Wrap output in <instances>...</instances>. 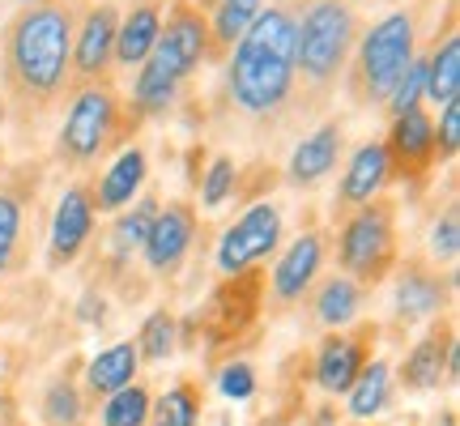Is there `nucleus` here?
Returning <instances> with one entry per match:
<instances>
[{"label":"nucleus","instance_id":"27","mask_svg":"<svg viewBox=\"0 0 460 426\" xmlns=\"http://www.w3.org/2000/svg\"><path fill=\"white\" fill-rule=\"evenodd\" d=\"M154 217H158V205H154V200H141L132 213H124L119 226H115V247H119V252L141 247L146 244V235H149V226H154Z\"/></svg>","mask_w":460,"mask_h":426},{"label":"nucleus","instance_id":"9","mask_svg":"<svg viewBox=\"0 0 460 426\" xmlns=\"http://www.w3.org/2000/svg\"><path fill=\"white\" fill-rule=\"evenodd\" d=\"M141 247H146L149 269H158V273L175 269V264L183 261V252L192 247V213L183 209V205L158 209V217H154V226H149Z\"/></svg>","mask_w":460,"mask_h":426},{"label":"nucleus","instance_id":"12","mask_svg":"<svg viewBox=\"0 0 460 426\" xmlns=\"http://www.w3.org/2000/svg\"><path fill=\"white\" fill-rule=\"evenodd\" d=\"M115 26H119V17H115V9H107V4L85 17L82 34H77V48H73L77 73H85V77L102 73V65L111 60V51H115Z\"/></svg>","mask_w":460,"mask_h":426},{"label":"nucleus","instance_id":"38","mask_svg":"<svg viewBox=\"0 0 460 426\" xmlns=\"http://www.w3.org/2000/svg\"><path fill=\"white\" fill-rule=\"evenodd\" d=\"M0 120H4V107H0Z\"/></svg>","mask_w":460,"mask_h":426},{"label":"nucleus","instance_id":"6","mask_svg":"<svg viewBox=\"0 0 460 426\" xmlns=\"http://www.w3.org/2000/svg\"><path fill=\"white\" fill-rule=\"evenodd\" d=\"M115 129V102L107 90L99 85H90L82 90L73 107L65 115V129H60V154H65L68 163H90L102 146H107V137Z\"/></svg>","mask_w":460,"mask_h":426},{"label":"nucleus","instance_id":"35","mask_svg":"<svg viewBox=\"0 0 460 426\" xmlns=\"http://www.w3.org/2000/svg\"><path fill=\"white\" fill-rule=\"evenodd\" d=\"M430 252H435V256H444V261H456V252H460L456 213H447L444 222H435V230H430Z\"/></svg>","mask_w":460,"mask_h":426},{"label":"nucleus","instance_id":"28","mask_svg":"<svg viewBox=\"0 0 460 426\" xmlns=\"http://www.w3.org/2000/svg\"><path fill=\"white\" fill-rule=\"evenodd\" d=\"M171 350H175V320L166 312H154L146 320V328H141V350H137V354H146V359L158 362V359H166Z\"/></svg>","mask_w":460,"mask_h":426},{"label":"nucleus","instance_id":"36","mask_svg":"<svg viewBox=\"0 0 460 426\" xmlns=\"http://www.w3.org/2000/svg\"><path fill=\"white\" fill-rule=\"evenodd\" d=\"M435 141L444 146V154H456L460 149V107L456 102H444V120L435 129Z\"/></svg>","mask_w":460,"mask_h":426},{"label":"nucleus","instance_id":"17","mask_svg":"<svg viewBox=\"0 0 460 426\" xmlns=\"http://www.w3.org/2000/svg\"><path fill=\"white\" fill-rule=\"evenodd\" d=\"M141 180H146V154L141 149H124L99 183V209H124L137 197Z\"/></svg>","mask_w":460,"mask_h":426},{"label":"nucleus","instance_id":"8","mask_svg":"<svg viewBox=\"0 0 460 426\" xmlns=\"http://www.w3.org/2000/svg\"><path fill=\"white\" fill-rule=\"evenodd\" d=\"M393 252V230H388V213L384 209H362L341 235V264L349 273H376Z\"/></svg>","mask_w":460,"mask_h":426},{"label":"nucleus","instance_id":"5","mask_svg":"<svg viewBox=\"0 0 460 426\" xmlns=\"http://www.w3.org/2000/svg\"><path fill=\"white\" fill-rule=\"evenodd\" d=\"M413 65V22L410 13L384 17L371 34L362 39V82L371 99H393L396 82L405 77V68Z\"/></svg>","mask_w":460,"mask_h":426},{"label":"nucleus","instance_id":"1","mask_svg":"<svg viewBox=\"0 0 460 426\" xmlns=\"http://www.w3.org/2000/svg\"><path fill=\"white\" fill-rule=\"evenodd\" d=\"M295 17L269 9L243 31L230 56V99L252 115L278 111L295 85Z\"/></svg>","mask_w":460,"mask_h":426},{"label":"nucleus","instance_id":"4","mask_svg":"<svg viewBox=\"0 0 460 426\" xmlns=\"http://www.w3.org/2000/svg\"><path fill=\"white\" fill-rule=\"evenodd\" d=\"M354 43V13L341 0H315L295 26V68H303L312 82H329L345 65Z\"/></svg>","mask_w":460,"mask_h":426},{"label":"nucleus","instance_id":"22","mask_svg":"<svg viewBox=\"0 0 460 426\" xmlns=\"http://www.w3.org/2000/svg\"><path fill=\"white\" fill-rule=\"evenodd\" d=\"M447 350L452 345L444 337H427L422 345H413V354L405 359V384L410 388H435L447 371Z\"/></svg>","mask_w":460,"mask_h":426},{"label":"nucleus","instance_id":"13","mask_svg":"<svg viewBox=\"0 0 460 426\" xmlns=\"http://www.w3.org/2000/svg\"><path fill=\"white\" fill-rule=\"evenodd\" d=\"M320 273V239L315 235H303V239H295L290 244V252L281 256V264L273 269V290H278V298H298L307 286H312V278Z\"/></svg>","mask_w":460,"mask_h":426},{"label":"nucleus","instance_id":"34","mask_svg":"<svg viewBox=\"0 0 460 426\" xmlns=\"http://www.w3.org/2000/svg\"><path fill=\"white\" fill-rule=\"evenodd\" d=\"M217 388H222L226 401H247V396L256 393V376H252L247 362H230L226 371L217 376Z\"/></svg>","mask_w":460,"mask_h":426},{"label":"nucleus","instance_id":"32","mask_svg":"<svg viewBox=\"0 0 460 426\" xmlns=\"http://www.w3.org/2000/svg\"><path fill=\"white\" fill-rule=\"evenodd\" d=\"M17 235H22V205L13 197H0V273L13 261Z\"/></svg>","mask_w":460,"mask_h":426},{"label":"nucleus","instance_id":"3","mask_svg":"<svg viewBox=\"0 0 460 426\" xmlns=\"http://www.w3.org/2000/svg\"><path fill=\"white\" fill-rule=\"evenodd\" d=\"M205 56V22L197 13H180L166 31H158V43L141 60V77H137V107L158 111L171 102L180 82L200 65Z\"/></svg>","mask_w":460,"mask_h":426},{"label":"nucleus","instance_id":"10","mask_svg":"<svg viewBox=\"0 0 460 426\" xmlns=\"http://www.w3.org/2000/svg\"><path fill=\"white\" fill-rule=\"evenodd\" d=\"M94 226V205L85 197L82 188H68L60 205H56V222H51V261L65 264L82 252L85 235Z\"/></svg>","mask_w":460,"mask_h":426},{"label":"nucleus","instance_id":"31","mask_svg":"<svg viewBox=\"0 0 460 426\" xmlns=\"http://www.w3.org/2000/svg\"><path fill=\"white\" fill-rule=\"evenodd\" d=\"M418 99H427V60H413L410 68H405V77L396 82L393 90V111H410V107H418Z\"/></svg>","mask_w":460,"mask_h":426},{"label":"nucleus","instance_id":"30","mask_svg":"<svg viewBox=\"0 0 460 426\" xmlns=\"http://www.w3.org/2000/svg\"><path fill=\"white\" fill-rule=\"evenodd\" d=\"M48 422L51 426H77V418H82V401H77V388L68 384V379H56L48 388Z\"/></svg>","mask_w":460,"mask_h":426},{"label":"nucleus","instance_id":"29","mask_svg":"<svg viewBox=\"0 0 460 426\" xmlns=\"http://www.w3.org/2000/svg\"><path fill=\"white\" fill-rule=\"evenodd\" d=\"M154 426H197V401L188 388H171L154 410Z\"/></svg>","mask_w":460,"mask_h":426},{"label":"nucleus","instance_id":"37","mask_svg":"<svg viewBox=\"0 0 460 426\" xmlns=\"http://www.w3.org/2000/svg\"><path fill=\"white\" fill-rule=\"evenodd\" d=\"M0 418H4V396H0Z\"/></svg>","mask_w":460,"mask_h":426},{"label":"nucleus","instance_id":"33","mask_svg":"<svg viewBox=\"0 0 460 426\" xmlns=\"http://www.w3.org/2000/svg\"><path fill=\"white\" fill-rule=\"evenodd\" d=\"M230 188H234V163H230V158H214L209 175H205V205L217 209V205L230 197Z\"/></svg>","mask_w":460,"mask_h":426},{"label":"nucleus","instance_id":"18","mask_svg":"<svg viewBox=\"0 0 460 426\" xmlns=\"http://www.w3.org/2000/svg\"><path fill=\"white\" fill-rule=\"evenodd\" d=\"M137 345H111V350H102V354H94V362H90V371H85V379H90V388L94 393H119V388H128L132 376H137Z\"/></svg>","mask_w":460,"mask_h":426},{"label":"nucleus","instance_id":"26","mask_svg":"<svg viewBox=\"0 0 460 426\" xmlns=\"http://www.w3.org/2000/svg\"><path fill=\"white\" fill-rule=\"evenodd\" d=\"M149 422V393L146 388H119L111 393V401L102 405V426H146Z\"/></svg>","mask_w":460,"mask_h":426},{"label":"nucleus","instance_id":"25","mask_svg":"<svg viewBox=\"0 0 460 426\" xmlns=\"http://www.w3.org/2000/svg\"><path fill=\"white\" fill-rule=\"evenodd\" d=\"M261 17V0H217V13H214V39L234 48L243 31Z\"/></svg>","mask_w":460,"mask_h":426},{"label":"nucleus","instance_id":"2","mask_svg":"<svg viewBox=\"0 0 460 426\" xmlns=\"http://www.w3.org/2000/svg\"><path fill=\"white\" fill-rule=\"evenodd\" d=\"M68 56H73V31L60 4H34L13 22L9 60H13L17 82L31 94H51L65 82Z\"/></svg>","mask_w":460,"mask_h":426},{"label":"nucleus","instance_id":"19","mask_svg":"<svg viewBox=\"0 0 460 426\" xmlns=\"http://www.w3.org/2000/svg\"><path fill=\"white\" fill-rule=\"evenodd\" d=\"M456 94H460V39L447 34L444 48L427 60V99L456 102Z\"/></svg>","mask_w":460,"mask_h":426},{"label":"nucleus","instance_id":"21","mask_svg":"<svg viewBox=\"0 0 460 426\" xmlns=\"http://www.w3.org/2000/svg\"><path fill=\"white\" fill-rule=\"evenodd\" d=\"M358 286L349 278H332L320 286V298H315V315H320V324L329 328H345L354 315H358Z\"/></svg>","mask_w":460,"mask_h":426},{"label":"nucleus","instance_id":"16","mask_svg":"<svg viewBox=\"0 0 460 426\" xmlns=\"http://www.w3.org/2000/svg\"><path fill=\"white\" fill-rule=\"evenodd\" d=\"M358 371H362V350L349 342V337L324 342L320 359H315V384H320L324 393H345Z\"/></svg>","mask_w":460,"mask_h":426},{"label":"nucleus","instance_id":"15","mask_svg":"<svg viewBox=\"0 0 460 426\" xmlns=\"http://www.w3.org/2000/svg\"><path fill=\"white\" fill-rule=\"evenodd\" d=\"M158 9L154 4H141V9H132L119 26H115V60H124V65H141L154 43H158Z\"/></svg>","mask_w":460,"mask_h":426},{"label":"nucleus","instance_id":"24","mask_svg":"<svg viewBox=\"0 0 460 426\" xmlns=\"http://www.w3.org/2000/svg\"><path fill=\"white\" fill-rule=\"evenodd\" d=\"M393 146H396V154H405L413 163L430 154V146H435V124H430V115L422 111V107H410V111L396 115Z\"/></svg>","mask_w":460,"mask_h":426},{"label":"nucleus","instance_id":"11","mask_svg":"<svg viewBox=\"0 0 460 426\" xmlns=\"http://www.w3.org/2000/svg\"><path fill=\"white\" fill-rule=\"evenodd\" d=\"M337 149H341L337 124H324V129H315L312 137H303L295 146V154H290V180L295 183L324 180L332 166H337Z\"/></svg>","mask_w":460,"mask_h":426},{"label":"nucleus","instance_id":"20","mask_svg":"<svg viewBox=\"0 0 460 426\" xmlns=\"http://www.w3.org/2000/svg\"><path fill=\"white\" fill-rule=\"evenodd\" d=\"M439 303H444V290L427 273H405V278L396 281V312L405 315V320H422V315L439 312Z\"/></svg>","mask_w":460,"mask_h":426},{"label":"nucleus","instance_id":"7","mask_svg":"<svg viewBox=\"0 0 460 426\" xmlns=\"http://www.w3.org/2000/svg\"><path fill=\"white\" fill-rule=\"evenodd\" d=\"M278 235H281V213L273 205H252L222 235V244H217V269L222 273H243L252 261H261V256H269L278 247Z\"/></svg>","mask_w":460,"mask_h":426},{"label":"nucleus","instance_id":"14","mask_svg":"<svg viewBox=\"0 0 460 426\" xmlns=\"http://www.w3.org/2000/svg\"><path fill=\"white\" fill-rule=\"evenodd\" d=\"M388 163H393L388 146H362L358 154H354V163L345 166L341 197L349 200V205H367V200L384 188V180H388Z\"/></svg>","mask_w":460,"mask_h":426},{"label":"nucleus","instance_id":"23","mask_svg":"<svg viewBox=\"0 0 460 426\" xmlns=\"http://www.w3.org/2000/svg\"><path fill=\"white\" fill-rule=\"evenodd\" d=\"M345 393H349V413H354V418H371V413H379L384 410V401H388V362L362 367Z\"/></svg>","mask_w":460,"mask_h":426}]
</instances>
